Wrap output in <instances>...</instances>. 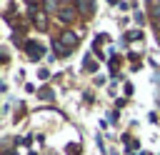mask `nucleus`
<instances>
[{
	"mask_svg": "<svg viewBox=\"0 0 160 155\" xmlns=\"http://www.w3.org/2000/svg\"><path fill=\"white\" fill-rule=\"evenodd\" d=\"M60 42H62L68 50H72V48L80 42V32H75V30H70V28H68V30H62V32H60Z\"/></svg>",
	"mask_w": 160,
	"mask_h": 155,
	"instance_id": "obj_1",
	"label": "nucleus"
},
{
	"mask_svg": "<svg viewBox=\"0 0 160 155\" xmlns=\"http://www.w3.org/2000/svg\"><path fill=\"white\" fill-rule=\"evenodd\" d=\"M25 52H28L30 60H40L45 55V48L40 42H35V40H25Z\"/></svg>",
	"mask_w": 160,
	"mask_h": 155,
	"instance_id": "obj_2",
	"label": "nucleus"
},
{
	"mask_svg": "<svg viewBox=\"0 0 160 155\" xmlns=\"http://www.w3.org/2000/svg\"><path fill=\"white\" fill-rule=\"evenodd\" d=\"M75 10H78L75 5H72V8H70V5H62V8H60V12H58V18H60L62 22H68V25H70V22L75 20Z\"/></svg>",
	"mask_w": 160,
	"mask_h": 155,
	"instance_id": "obj_3",
	"label": "nucleus"
},
{
	"mask_svg": "<svg viewBox=\"0 0 160 155\" xmlns=\"http://www.w3.org/2000/svg\"><path fill=\"white\" fill-rule=\"evenodd\" d=\"M32 22H35V28H38L40 32L48 30V18H45V12H32Z\"/></svg>",
	"mask_w": 160,
	"mask_h": 155,
	"instance_id": "obj_4",
	"label": "nucleus"
},
{
	"mask_svg": "<svg viewBox=\"0 0 160 155\" xmlns=\"http://www.w3.org/2000/svg\"><path fill=\"white\" fill-rule=\"evenodd\" d=\"M75 8H78V10H82L85 15H92V10H95V2H85V0H78V2H75Z\"/></svg>",
	"mask_w": 160,
	"mask_h": 155,
	"instance_id": "obj_5",
	"label": "nucleus"
},
{
	"mask_svg": "<svg viewBox=\"0 0 160 155\" xmlns=\"http://www.w3.org/2000/svg\"><path fill=\"white\" fill-rule=\"evenodd\" d=\"M52 48H55V52H60L62 58H65V55H70V50H68V48H65L60 40H55V42H52Z\"/></svg>",
	"mask_w": 160,
	"mask_h": 155,
	"instance_id": "obj_6",
	"label": "nucleus"
},
{
	"mask_svg": "<svg viewBox=\"0 0 160 155\" xmlns=\"http://www.w3.org/2000/svg\"><path fill=\"white\" fill-rule=\"evenodd\" d=\"M42 8H45V10H60L62 5H60V2H55V0H48V2H42Z\"/></svg>",
	"mask_w": 160,
	"mask_h": 155,
	"instance_id": "obj_7",
	"label": "nucleus"
},
{
	"mask_svg": "<svg viewBox=\"0 0 160 155\" xmlns=\"http://www.w3.org/2000/svg\"><path fill=\"white\" fill-rule=\"evenodd\" d=\"M148 8H150V12H152V18L158 20V18H160V2H150Z\"/></svg>",
	"mask_w": 160,
	"mask_h": 155,
	"instance_id": "obj_8",
	"label": "nucleus"
},
{
	"mask_svg": "<svg viewBox=\"0 0 160 155\" xmlns=\"http://www.w3.org/2000/svg\"><path fill=\"white\" fill-rule=\"evenodd\" d=\"M38 95H40L42 100H52V90H50V88H42V90L38 92Z\"/></svg>",
	"mask_w": 160,
	"mask_h": 155,
	"instance_id": "obj_9",
	"label": "nucleus"
},
{
	"mask_svg": "<svg viewBox=\"0 0 160 155\" xmlns=\"http://www.w3.org/2000/svg\"><path fill=\"white\" fill-rule=\"evenodd\" d=\"M138 38H142L140 30H130V32H128V40H138Z\"/></svg>",
	"mask_w": 160,
	"mask_h": 155,
	"instance_id": "obj_10",
	"label": "nucleus"
},
{
	"mask_svg": "<svg viewBox=\"0 0 160 155\" xmlns=\"http://www.w3.org/2000/svg\"><path fill=\"white\" fill-rule=\"evenodd\" d=\"M38 78H40V80H48V78H50V70H45V68H42V70L38 72Z\"/></svg>",
	"mask_w": 160,
	"mask_h": 155,
	"instance_id": "obj_11",
	"label": "nucleus"
}]
</instances>
